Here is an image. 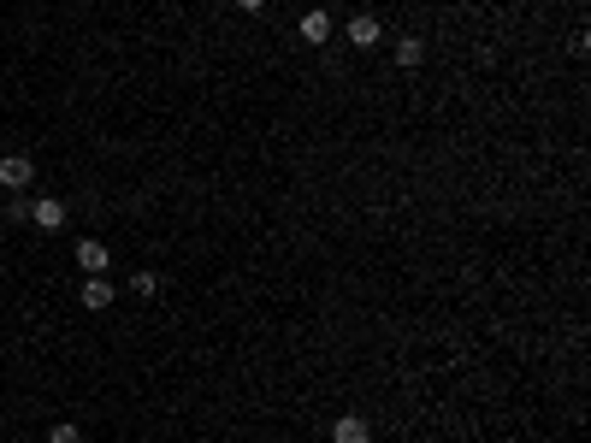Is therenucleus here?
Here are the masks:
<instances>
[{
  "instance_id": "4",
  "label": "nucleus",
  "mask_w": 591,
  "mask_h": 443,
  "mask_svg": "<svg viewBox=\"0 0 591 443\" xmlns=\"http://www.w3.org/2000/svg\"><path fill=\"white\" fill-rule=\"evenodd\" d=\"M296 36H301V42H308V47H325V42H332V36H337V24H332V12H325V6H313V12H301V24H296Z\"/></svg>"
},
{
  "instance_id": "9",
  "label": "nucleus",
  "mask_w": 591,
  "mask_h": 443,
  "mask_svg": "<svg viewBox=\"0 0 591 443\" xmlns=\"http://www.w3.org/2000/svg\"><path fill=\"white\" fill-rule=\"evenodd\" d=\"M131 290H136V296H154V290H160V272H131Z\"/></svg>"
},
{
  "instance_id": "3",
  "label": "nucleus",
  "mask_w": 591,
  "mask_h": 443,
  "mask_svg": "<svg viewBox=\"0 0 591 443\" xmlns=\"http://www.w3.org/2000/svg\"><path fill=\"white\" fill-rule=\"evenodd\" d=\"M343 42L349 47H361V54H373V47L385 42V30H379V18H373V12H355V18L343 24Z\"/></svg>"
},
{
  "instance_id": "12",
  "label": "nucleus",
  "mask_w": 591,
  "mask_h": 443,
  "mask_svg": "<svg viewBox=\"0 0 591 443\" xmlns=\"http://www.w3.org/2000/svg\"><path fill=\"white\" fill-rule=\"evenodd\" d=\"M237 6H243V12H267V0H237Z\"/></svg>"
},
{
  "instance_id": "6",
  "label": "nucleus",
  "mask_w": 591,
  "mask_h": 443,
  "mask_svg": "<svg viewBox=\"0 0 591 443\" xmlns=\"http://www.w3.org/2000/svg\"><path fill=\"white\" fill-rule=\"evenodd\" d=\"M332 443H373V426L361 420V414H337V426H332Z\"/></svg>"
},
{
  "instance_id": "10",
  "label": "nucleus",
  "mask_w": 591,
  "mask_h": 443,
  "mask_svg": "<svg viewBox=\"0 0 591 443\" xmlns=\"http://www.w3.org/2000/svg\"><path fill=\"white\" fill-rule=\"evenodd\" d=\"M6 219H12V225H30V201L12 195V201H6Z\"/></svg>"
},
{
  "instance_id": "2",
  "label": "nucleus",
  "mask_w": 591,
  "mask_h": 443,
  "mask_svg": "<svg viewBox=\"0 0 591 443\" xmlns=\"http://www.w3.org/2000/svg\"><path fill=\"white\" fill-rule=\"evenodd\" d=\"M30 225H36L42 237L66 231V201H59V195H36V201H30Z\"/></svg>"
},
{
  "instance_id": "11",
  "label": "nucleus",
  "mask_w": 591,
  "mask_h": 443,
  "mask_svg": "<svg viewBox=\"0 0 591 443\" xmlns=\"http://www.w3.org/2000/svg\"><path fill=\"white\" fill-rule=\"evenodd\" d=\"M47 443H83V426H54Z\"/></svg>"
},
{
  "instance_id": "5",
  "label": "nucleus",
  "mask_w": 591,
  "mask_h": 443,
  "mask_svg": "<svg viewBox=\"0 0 591 443\" xmlns=\"http://www.w3.org/2000/svg\"><path fill=\"white\" fill-rule=\"evenodd\" d=\"M78 296H83V308H90V313H107L119 290H112V278H107V272H90V278L78 284Z\"/></svg>"
},
{
  "instance_id": "7",
  "label": "nucleus",
  "mask_w": 591,
  "mask_h": 443,
  "mask_svg": "<svg viewBox=\"0 0 591 443\" xmlns=\"http://www.w3.org/2000/svg\"><path fill=\"white\" fill-rule=\"evenodd\" d=\"M107 243H95V237H83V243H78V272L83 278H90V272H107Z\"/></svg>"
},
{
  "instance_id": "8",
  "label": "nucleus",
  "mask_w": 591,
  "mask_h": 443,
  "mask_svg": "<svg viewBox=\"0 0 591 443\" xmlns=\"http://www.w3.org/2000/svg\"><path fill=\"white\" fill-rule=\"evenodd\" d=\"M391 54H396V66H402V71H414V66L426 59V42H420V36H396Z\"/></svg>"
},
{
  "instance_id": "1",
  "label": "nucleus",
  "mask_w": 591,
  "mask_h": 443,
  "mask_svg": "<svg viewBox=\"0 0 591 443\" xmlns=\"http://www.w3.org/2000/svg\"><path fill=\"white\" fill-rule=\"evenodd\" d=\"M30 184H36V160L30 154H6L0 160V189H6V195H24Z\"/></svg>"
}]
</instances>
